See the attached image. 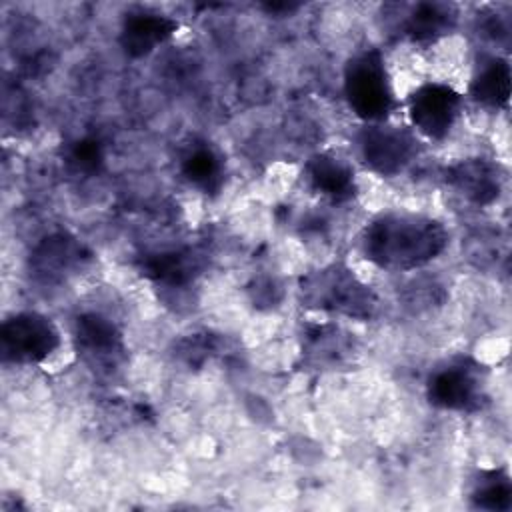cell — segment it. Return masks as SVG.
<instances>
[{
  "instance_id": "6da1fadb",
  "label": "cell",
  "mask_w": 512,
  "mask_h": 512,
  "mask_svg": "<svg viewBox=\"0 0 512 512\" xmlns=\"http://www.w3.org/2000/svg\"><path fill=\"white\" fill-rule=\"evenodd\" d=\"M448 246V230L432 216L384 212L362 230L364 256L382 270L408 272L436 260Z\"/></svg>"
},
{
  "instance_id": "7a4b0ae2",
  "label": "cell",
  "mask_w": 512,
  "mask_h": 512,
  "mask_svg": "<svg viewBox=\"0 0 512 512\" xmlns=\"http://www.w3.org/2000/svg\"><path fill=\"white\" fill-rule=\"evenodd\" d=\"M298 296L306 308L350 320H372L378 312L376 292L362 282L354 270L340 262H332L302 276Z\"/></svg>"
},
{
  "instance_id": "3957f363",
  "label": "cell",
  "mask_w": 512,
  "mask_h": 512,
  "mask_svg": "<svg viewBox=\"0 0 512 512\" xmlns=\"http://www.w3.org/2000/svg\"><path fill=\"white\" fill-rule=\"evenodd\" d=\"M344 98L366 124L386 122L398 108L384 54L378 48H366L346 62Z\"/></svg>"
},
{
  "instance_id": "277c9868",
  "label": "cell",
  "mask_w": 512,
  "mask_h": 512,
  "mask_svg": "<svg viewBox=\"0 0 512 512\" xmlns=\"http://www.w3.org/2000/svg\"><path fill=\"white\" fill-rule=\"evenodd\" d=\"M426 398L448 412H478L486 406V370L470 356H456L436 366L426 378Z\"/></svg>"
},
{
  "instance_id": "5b68a950",
  "label": "cell",
  "mask_w": 512,
  "mask_h": 512,
  "mask_svg": "<svg viewBox=\"0 0 512 512\" xmlns=\"http://www.w3.org/2000/svg\"><path fill=\"white\" fill-rule=\"evenodd\" d=\"M356 144L364 166L384 178L404 172L420 152V142L412 130L386 122L366 124L356 134Z\"/></svg>"
},
{
  "instance_id": "8992f818",
  "label": "cell",
  "mask_w": 512,
  "mask_h": 512,
  "mask_svg": "<svg viewBox=\"0 0 512 512\" xmlns=\"http://www.w3.org/2000/svg\"><path fill=\"white\" fill-rule=\"evenodd\" d=\"M60 346L56 324L40 312H18L0 326V352L12 364H40Z\"/></svg>"
},
{
  "instance_id": "52a82bcc",
  "label": "cell",
  "mask_w": 512,
  "mask_h": 512,
  "mask_svg": "<svg viewBox=\"0 0 512 512\" xmlns=\"http://www.w3.org/2000/svg\"><path fill=\"white\" fill-rule=\"evenodd\" d=\"M78 356L98 372H116L126 360V342L120 326L102 312H80L72 324Z\"/></svg>"
},
{
  "instance_id": "ba28073f",
  "label": "cell",
  "mask_w": 512,
  "mask_h": 512,
  "mask_svg": "<svg viewBox=\"0 0 512 512\" xmlns=\"http://www.w3.org/2000/svg\"><path fill=\"white\" fill-rule=\"evenodd\" d=\"M92 260L90 248L70 232H52L38 240L28 256V272L42 286H58Z\"/></svg>"
},
{
  "instance_id": "9c48e42d",
  "label": "cell",
  "mask_w": 512,
  "mask_h": 512,
  "mask_svg": "<svg viewBox=\"0 0 512 512\" xmlns=\"http://www.w3.org/2000/svg\"><path fill=\"white\" fill-rule=\"evenodd\" d=\"M406 106L414 130L428 140L440 142L450 134L458 120L462 96L448 84L426 82L412 90Z\"/></svg>"
},
{
  "instance_id": "30bf717a",
  "label": "cell",
  "mask_w": 512,
  "mask_h": 512,
  "mask_svg": "<svg viewBox=\"0 0 512 512\" xmlns=\"http://www.w3.org/2000/svg\"><path fill=\"white\" fill-rule=\"evenodd\" d=\"M300 354L312 370H340L354 364L360 346L354 334L334 322H306Z\"/></svg>"
},
{
  "instance_id": "8fae6325",
  "label": "cell",
  "mask_w": 512,
  "mask_h": 512,
  "mask_svg": "<svg viewBox=\"0 0 512 512\" xmlns=\"http://www.w3.org/2000/svg\"><path fill=\"white\" fill-rule=\"evenodd\" d=\"M208 256L196 246L168 248L140 256L138 270L144 278L162 288H186L206 268Z\"/></svg>"
},
{
  "instance_id": "7c38bea8",
  "label": "cell",
  "mask_w": 512,
  "mask_h": 512,
  "mask_svg": "<svg viewBox=\"0 0 512 512\" xmlns=\"http://www.w3.org/2000/svg\"><path fill=\"white\" fill-rule=\"evenodd\" d=\"M444 182L476 206H490L502 194V168L486 158H466L444 170Z\"/></svg>"
},
{
  "instance_id": "4fadbf2b",
  "label": "cell",
  "mask_w": 512,
  "mask_h": 512,
  "mask_svg": "<svg viewBox=\"0 0 512 512\" xmlns=\"http://www.w3.org/2000/svg\"><path fill=\"white\" fill-rule=\"evenodd\" d=\"M178 28V20L166 14L154 10H134L122 20L118 42L126 56L142 58L168 42Z\"/></svg>"
},
{
  "instance_id": "5bb4252c",
  "label": "cell",
  "mask_w": 512,
  "mask_h": 512,
  "mask_svg": "<svg viewBox=\"0 0 512 512\" xmlns=\"http://www.w3.org/2000/svg\"><path fill=\"white\" fill-rule=\"evenodd\" d=\"M306 178L314 192L332 204H344L356 196V178L352 166L332 152H316L308 158Z\"/></svg>"
},
{
  "instance_id": "9a60e30c",
  "label": "cell",
  "mask_w": 512,
  "mask_h": 512,
  "mask_svg": "<svg viewBox=\"0 0 512 512\" xmlns=\"http://www.w3.org/2000/svg\"><path fill=\"white\" fill-rule=\"evenodd\" d=\"M456 24V6L446 2H418L404 22V34L418 46H430L450 34Z\"/></svg>"
},
{
  "instance_id": "2e32d148",
  "label": "cell",
  "mask_w": 512,
  "mask_h": 512,
  "mask_svg": "<svg viewBox=\"0 0 512 512\" xmlns=\"http://www.w3.org/2000/svg\"><path fill=\"white\" fill-rule=\"evenodd\" d=\"M180 172L190 186L210 196L224 186V158L208 142H194L182 152Z\"/></svg>"
},
{
  "instance_id": "e0dca14e",
  "label": "cell",
  "mask_w": 512,
  "mask_h": 512,
  "mask_svg": "<svg viewBox=\"0 0 512 512\" xmlns=\"http://www.w3.org/2000/svg\"><path fill=\"white\" fill-rule=\"evenodd\" d=\"M510 64L506 58H490L468 86V96L484 108H506L510 100Z\"/></svg>"
},
{
  "instance_id": "ac0fdd59",
  "label": "cell",
  "mask_w": 512,
  "mask_h": 512,
  "mask_svg": "<svg viewBox=\"0 0 512 512\" xmlns=\"http://www.w3.org/2000/svg\"><path fill=\"white\" fill-rule=\"evenodd\" d=\"M472 506L492 512H506L512 508V480L504 468L482 470L470 490Z\"/></svg>"
},
{
  "instance_id": "d6986e66",
  "label": "cell",
  "mask_w": 512,
  "mask_h": 512,
  "mask_svg": "<svg viewBox=\"0 0 512 512\" xmlns=\"http://www.w3.org/2000/svg\"><path fill=\"white\" fill-rule=\"evenodd\" d=\"M222 346V338L212 332L186 334L174 344V358L188 368H202L212 360Z\"/></svg>"
},
{
  "instance_id": "ffe728a7",
  "label": "cell",
  "mask_w": 512,
  "mask_h": 512,
  "mask_svg": "<svg viewBox=\"0 0 512 512\" xmlns=\"http://www.w3.org/2000/svg\"><path fill=\"white\" fill-rule=\"evenodd\" d=\"M66 160H68L70 168L76 170L78 174L96 176L104 170V164H106L104 146L94 136L78 138L70 144V148L66 152Z\"/></svg>"
},
{
  "instance_id": "44dd1931",
  "label": "cell",
  "mask_w": 512,
  "mask_h": 512,
  "mask_svg": "<svg viewBox=\"0 0 512 512\" xmlns=\"http://www.w3.org/2000/svg\"><path fill=\"white\" fill-rule=\"evenodd\" d=\"M262 10H266L268 14H292L300 8V4L296 2H266V4H260Z\"/></svg>"
}]
</instances>
